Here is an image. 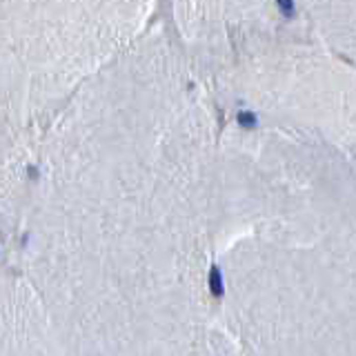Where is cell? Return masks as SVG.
Masks as SVG:
<instances>
[{
    "mask_svg": "<svg viewBox=\"0 0 356 356\" xmlns=\"http://www.w3.org/2000/svg\"><path fill=\"white\" fill-rule=\"evenodd\" d=\"M210 292L214 294V296H223V294H225L223 274H220L218 265H212V269H210Z\"/></svg>",
    "mask_w": 356,
    "mask_h": 356,
    "instance_id": "6da1fadb",
    "label": "cell"
},
{
    "mask_svg": "<svg viewBox=\"0 0 356 356\" xmlns=\"http://www.w3.org/2000/svg\"><path fill=\"white\" fill-rule=\"evenodd\" d=\"M238 125L245 127V130H251V127L256 125V116L251 112H241L238 114Z\"/></svg>",
    "mask_w": 356,
    "mask_h": 356,
    "instance_id": "7a4b0ae2",
    "label": "cell"
},
{
    "mask_svg": "<svg viewBox=\"0 0 356 356\" xmlns=\"http://www.w3.org/2000/svg\"><path fill=\"white\" fill-rule=\"evenodd\" d=\"M276 5H278V9L283 11L285 16H292L294 14V3H292V0H276Z\"/></svg>",
    "mask_w": 356,
    "mask_h": 356,
    "instance_id": "3957f363",
    "label": "cell"
}]
</instances>
